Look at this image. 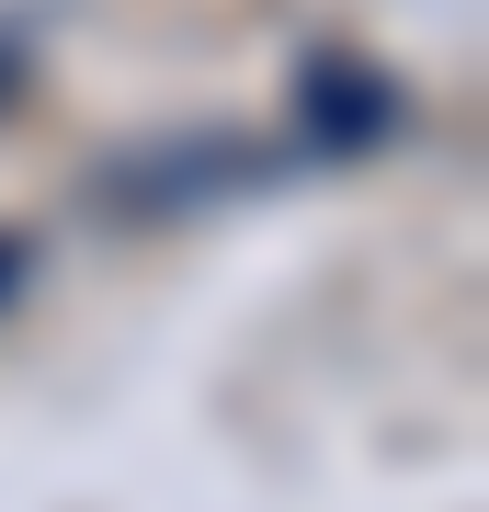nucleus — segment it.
<instances>
[{
	"mask_svg": "<svg viewBox=\"0 0 489 512\" xmlns=\"http://www.w3.org/2000/svg\"><path fill=\"white\" fill-rule=\"evenodd\" d=\"M23 274H35V239H12V228H0V308L23 296Z\"/></svg>",
	"mask_w": 489,
	"mask_h": 512,
	"instance_id": "3",
	"label": "nucleus"
},
{
	"mask_svg": "<svg viewBox=\"0 0 489 512\" xmlns=\"http://www.w3.org/2000/svg\"><path fill=\"white\" fill-rule=\"evenodd\" d=\"M262 183H273L262 137H182V148H148V160L114 171V217H194V205L262 194Z\"/></svg>",
	"mask_w": 489,
	"mask_h": 512,
	"instance_id": "1",
	"label": "nucleus"
},
{
	"mask_svg": "<svg viewBox=\"0 0 489 512\" xmlns=\"http://www.w3.org/2000/svg\"><path fill=\"white\" fill-rule=\"evenodd\" d=\"M296 126H308L319 160H364V148L399 137V80L330 46V57H308V69H296Z\"/></svg>",
	"mask_w": 489,
	"mask_h": 512,
	"instance_id": "2",
	"label": "nucleus"
}]
</instances>
